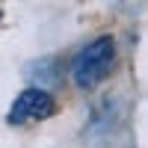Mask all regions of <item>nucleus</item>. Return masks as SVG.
I'll use <instances>...</instances> for the list:
<instances>
[{"mask_svg":"<svg viewBox=\"0 0 148 148\" xmlns=\"http://www.w3.org/2000/svg\"><path fill=\"white\" fill-rule=\"evenodd\" d=\"M116 68V39L113 36H98L89 42L71 62V80L77 89H95L101 86Z\"/></svg>","mask_w":148,"mask_h":148,"instance_id":"f257e3e1","label":"nucleus"},{"mask_svg":"<svg viewBox=\"0 0 148 148\" xmlns=\"http://www.w3.org/2000/svg\"><path fill=\"white\" fill-rule=\"evenodd\" d=\"M56 110L53 104V95L42 89V86H30V89H24L18 98H15V104H12L9 110V121L12 125H24V121H42L47 119Z\"/></svg>","mask_w":148,"mask_h":148,"instance_id":"f03ea898","label":"nucleus"}]
</instances>
